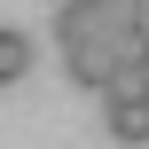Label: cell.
Wrapping results in <instances>:
<instances>
[{
  "label": "cell",
  "instance_id": "cell-1",
  "mask_svg": "<svg viewBox=\"0 0 149 149\" xmlns=\"http://www.w3.org/2000/svg\"><path fill=\"white\" fill-rule=\"evenodd\" d=\"M102 126H110V141H126V149L149 141V63H126L102 86Z\"/></svg>",
  "mask_w": 149,
  "mask_h": 149
},
{
  "label": "cell",
  "instance_id": "cell-2",
  "mask_svg": "<svg viewBox=\"0 0 149 149\" xmlns=\"http://www.w3.org/2000/svg\"><path fill=\"white\" fill-rule=\"evenodd\" d=\"M24 71H31V39H24V31H8V24H0V86H16V79H24Z\"/></svg>",
  "mask_w": 149,
  "mask_h": 149
}]
</instances>
